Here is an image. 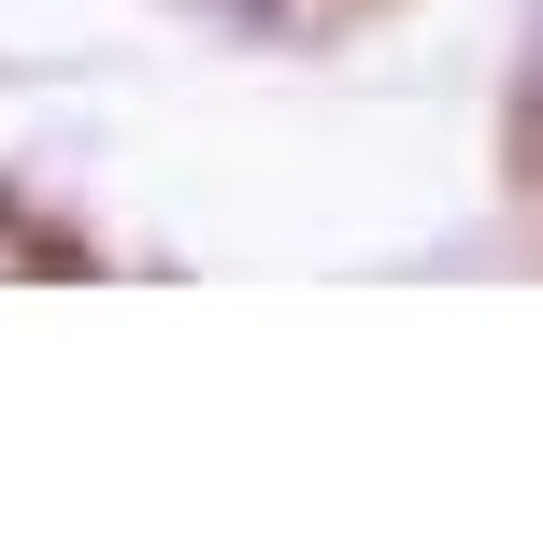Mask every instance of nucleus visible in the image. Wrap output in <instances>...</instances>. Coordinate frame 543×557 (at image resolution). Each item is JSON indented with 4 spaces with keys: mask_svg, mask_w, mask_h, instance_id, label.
I'll return each mask as SVG.
<instances>
[{
    "mask_svg": "<svg viewBox=\"0 0 543 557\" xmlns=\"http://www.w3.org/2000/svg\"><path fill=\"white\" fill-rule=\"evenodd\" d=\"M186 15H258V0H186Z\"/></svg>",
    "mask_w": 543,
    "mask_h": 557,
    "instance_id": "f257e3e1",
    "label": "nucleus"
},
{
    "mask_svg": "<svg viewBox=\"0 0 543 557\" xmlns=\"http://www.w3.org/2000/svg\"><path fill=\"white\" fill-rule=\"evenodd\" d=\"M529 72H543V44H529Z\"/></svg>",
    "mask_w": 543,
    "mask_h": 557,
    "instance_id": "f03ea898",
    "label": "nucleus"
}]
</instances>
